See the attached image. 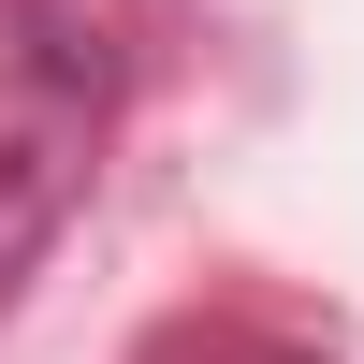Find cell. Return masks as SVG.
<instances>
[{
    "label": "cell",
    "instance_id": "obj_1",
    "mask_svg": "<svg viewBox=\"0 0 364 364\" xmlns=\"http://www.w3.org/2000/svg\"><path fill=\"white\" fill-rule=\"evenodd\" d=\"M58 204H73V132H15L0 146V291H15V262L58 233Z\"/></svg>",
    "mask_w": 364,
    "mask_h": 364
},
{
    "label": "cell",
    "instance_id": "obj_2",
    "mask_svg": "<svg viewBox=\"0 0 364 364\" xmlns=\"http://www.w3.org/2000/svg\"><path fill=\"white\" fill-rule=\"evenodd\" d=\"M161 364H190V350H161ZM204 364H306V350H262V336H204Z\"/></svg>",
    "mask_w": 364,
    "mask_h": 364
}]
</instances>
